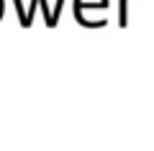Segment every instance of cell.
Returning <instances> with one entry per match:
<instances>
[{
	"label": "cell",
	"mask_w": 154,
	"mask_h": 151,
	"mask_svg": "<svg viewBox=\"0 0 154 151\" xmlns=\"http://www.w3.org/2000/svg\"><path fill=\"white\" fill-rule=\"evenodd\" d=\"M0 18H3V0H0Z\"/></svg>",
	"instance_id": "1"
}]
</instances>
